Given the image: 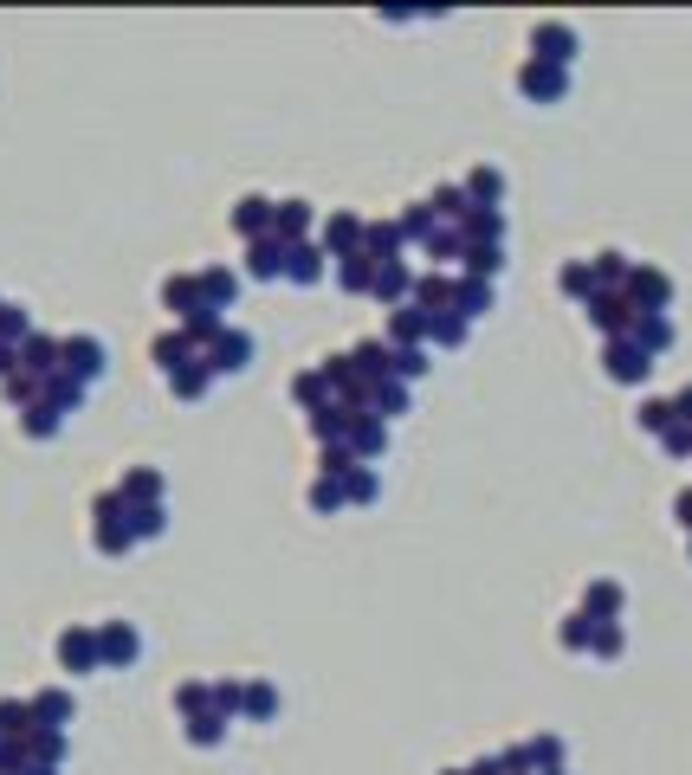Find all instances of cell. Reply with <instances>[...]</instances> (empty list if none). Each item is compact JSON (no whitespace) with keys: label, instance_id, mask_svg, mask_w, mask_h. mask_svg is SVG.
<instances>
[{"label":"cell","instance_id":"obj_1","mask_svg":"<svg viewBox=\"0 0 692 775\" xmlns=\"http://www.w3.org/2000/svg\"><path fill=\"white\" fill-rule=\"evenodd\" d=\"M253 356H260V343L240 330V324H227V330L201 349V363H207L214 375H246V369H253Z\"/></svg>","mask_w":692,"mask_h":775},{"label":"cell","instance_id":"obj_2","mask_svg":"<svg viewBox=\"0 0 692 775\" xmlns=\"http://www.w3.org/2000/svg\"><path fill=\"white\" fill-rule=\"evenodd\" d=\"M59 369L78 375V381L91 388V381H104V369H111V349H104L98 336L78 330V336H65V343H59Z\"/></svg>","mask_w":692,"mask_h":775},{"label":"cell","instance_id":"obj_3","mask_svg":"<svg viewBox=\"0 0 692 775\" xmlns=\"http://www.w3.org/2000/svg\"><path fill=\"white\" fill-rule=\"evenodd\" d=\"M98 653H104V672H130L143 660V633L130 621H98Z\"/></svg>","mask_w":692,"mask_h":775},{"label":"cell","instance_id":"obj_4","mask_svg":"<svg viewBox=\"0 0 692 775\" xmlns=\"http://www.w3.org/2000/svg\"><path fill=\"white\" fill-rule=\"evenodd\" d=\"M363 233H369L363 214H330V221H317V246L330 258H356L363 253Z\"/></svg>","mask_w":692,"mask_h":775},{"label":"cell","instance_id":"obj_5","mask_svg":"<svg viewBox=\"0 0 692 775\" xmlns=\"http://www.w3.org/2000/svg\"><path fill=\"white\" fill-rule=\"evenodd\" d=\"M59 665L84 679V672H104V653H98V628H65L59 633Z\"/></svg>","mask_w":692,"mask_h":775},{"label":"cell","instance_id":"obj_6","mask_svg":"<svg viewBox=\"0 0 692 775\" xmlns=\"http://www.w3.org/2000/svg\"><path fill=\"white\" fill-rule=\"evenodd\" d=\"M285 278H292L298 292H317V285L330 278V253H324L317 239H305V246H285Z\"/></svg>","mask_w":692,"mask_h":775},{"label":"cell","instance_id":"obj_7","mask_svg":"<svg viewBox=\"0 0 692 775\" xmlns=\"http://www.w3.org/2000/svg\"><path fill=\"white\" fill-rule=\"evenodd\" d=\"M344 446H349V459H356V466H376V459L388 452V420L356 414V420H349V434H344Z\"/></svg>","mask_w":692,"mask_h":775},{"label":"cell","instance_id":"obj_8","mask_svg":"<svg viewBox=\"0 0 692 775\" xmlns=\"http://www.w3.org/2000/svg\"><path fill=\"white\" fill-rule=\"evenodd\" d=\"M602 363H609V375H615V381H648V369H654V356H648L634 336H609Z\"/></svg>","mask_w":692,"mask_h":775},{"label":"cell","instance_id":"obj_9","mask_svg":"<svg viewBox=\"0 0 692 775\" xmlns=\"http://www.w3.org/2000/svg\"><path fill=\"white\" fill-rule=\"evenodd\" d=\"M162 304L189 324V317H201V310H214L207 304V292H201V272H175V278H162Z\"/></svg>","mask_w":692,"mask_h":775},{"label":"cell","instance_id":"obj_10","mask_svg":"<svg viewBox=\"0 0 692 775\" xmlns=\"http://www.w3.org/2000/svg\"><path fill=\"white\" fill-rule=\"evenodd\" d=\"M116 498H123V511H136V504H162V498H169V479H162L155 466H130V472L116 479Z\"/></svg>","mask_w":692,"mask_h":775},{"label":"cell","instance_id":"obj_11","mask_svg":"<svg viewBox=\"0 0 692 775\" xmlns=\"http://www.w3.org/2000/svg\"><path fill=\"white\" fill-rule=\"evenodd\" d=\"M518 91H525V98H538V104H557V98L570 91V72H563V65H543V59H525Z\"/></svg>","mask_w":692,"mask_h":775},{"label":"cell","instance_id":"obj_12","mask_svg":"<svg viewBox=\"0 0 692 775\" xmlns=\"http://www.w3.org/2000/svg\"><path fill=\"white\" fill-rule=\"evenodd\" d=\"M589 317H596V330H602V336H628L641 310L628 304V292H596V297H589Z\"/></svg>","mask_w":692,"mask_h":775},{"label":"cell","instance_id":"obj_13","mask_svg":"<svg viewBox=\"0 0 692 775\" xmlns=\"http://www.w3.org/2000/svg\"><path fill=\"white\" fill-rule=\"evenodd\" d=\"M272 214H278V201H266V194H240V201H233V233L253 246V239H266L272 233Z\"/></svg>","mask_w":692,"mask_h":775},{"label":"cell","instance_id":"obj_14","mask_svg":"<svg viewBox=\"0 0 692 775\" xmlns=\"http://www.w3.org/2000/svg\"><path fill=\"white\" fill-rule=\"evenodd\" d=\"M272 233H278L285 246H305V239H317V207H311V201H278Z\"/></svg>","mask_w":692,"mask_h":775},{"label":"cell","instance_id":"obj_15","mask_svg":"<svg viewBox=\"0 0 692 775\" xmlns=\"http://www.w3.org/2000/svg\"><path fill=\"white\" fill-rule=\"evenodd\" d=\"M628 304H634V310H666V304H673L666 272H654V265H634V272H628Z\"/></svg>","mask_w":692,"mask_h":775},{"label":"cell","instance_id":"obj_16","mask_svg":"<svg viewBox=\"0 0 692 775\" xmlns=\"http://www.w3.org/2000/svg\"><path fill=\"white\" fill-rule=\"evenodd\" d=\"M194 356H201V343H194V336L182 330V324H175V330H162V336H155V343H150V363H155V369H162V375L189 369Z\"/></svg>","mask_w":692,"mask_h":775},{"label":"cell","instance_id":"obj_17","mask_svg":"<svg viewBox=\"0 0 692 775\" xmlns=\"http://www.w3.org/2000/svg\"><path fill=\"white\" fill-rule=\"evenodd\" d=\"M27 704H33V724H45V731H65V724L78 717V698L65 692V685H39Z\"/></svg>","mask_w":692,"mask_h":775},{"label":"cell","instance_id":"obj_18","mask_svg":"<svg viewBox=\"0 0 692 775\" xmlns=\"http://www.w3.org/2000/svg\"><path fill=\"white\" fill-rule=\"evenodd\" d=\"M531 52H538L543 65H563V72H570V59H577V33H570L563 20H543L538 33H531Z\"/></svg>","mask_w":692,"mask_h":775},{"label":"cell","instance_id":"obj_19","mask_svg":"<svg viewBox=\"0 0 692 775\" xmlns=\"http://www.w3.org/2000/svg\"><path fill=\"white\" fill-rule=\"evenodd\" d=\"M246 278H253V285L285 278V239H278V233H266V239H253V246H246Z\"/></svg>","mask_w":692,"mask_h":775},{"label":"cell","instance_id":"obj_20","mask_svg":"<svg viewBox=\"0 0 692 775\" xmlns=\"http://www.w3.org/2000/svg\"><path fill=\"white\" fill-rule=\"evenodd\" d=\"M59 343H65V336H45V330H33L27 343H20V369L33 375V381H45V375H59Z\"/></svg>","mask_w":692,"mask_h":775},{"label":"cell","instance_id":"obj_21","mask_svg":"<svg viewBox=\"0 0 692 775\" xmlns=\"http://www.w3.org/2000/svg\"><path fill=\"white\" fill-rule=\"evenodd\" d=\"M369 297H383V304H395V310H401V304L415 297V272H408L401 258H388V265H376V285H369Z\"/></svg>","mask_w":692,"mask_h":775},{"label":"cell","instance_id":"obj_22","mask_svg":"<svg viewBox=\"0 0 692 775\" xmlns=\"http://www.w3.org/2000/svg\"><path fill=\"white\" fill-rule=\"evenodd\" d=\"M214 381H221V375H214L207 363H201V356H194L189 369L169 375V395H175V401H207V395H214Z\"/></svg>","mask_w":692,"mask_h":775},{"label":"cell","instance_id":"obj_23","mask_svg":"<svg viewBox=\"0 0 692 775\" xmlns=\"http://www.w3.org/2000/svg\"><path fill=\"white\" fill-rule=\"evenodd\" d=\"M84 395H91V388H84L78 375H65V369L39 381V401H45V407H59V414H78V407H84Z\"/></svg>","mask_w":692,"mask_h":775},{"label":"cell","instance_id":"obj_24","mask_svg":"<svg viewBox=\"0 0 692 775\" xmlns=\"http://www.w3.org/2000/svg\"><path fill=\"white\" fill-rule=\"evenodd\" d=\"M278 685H272V679H246V698H240V717H246V724H272V717H278Z\"/></svg>","mask_w":692,"mask_h":775},{"label":"cell","instance_id":"obj_25","mask_svg":"<svg viewBox=\"0 0 692 775\" xmlns=\"http://www.w3.org/2000/svg\"><path fill=\"white\" fill-rule=\"evenodd\" d=\"M401 246H408V233H401V221H369V233H363V253L376 258V265H388V258H401Z\"/></svg>","mask_w":692,"mask_h":775},{"label":"cell","instance_id":"obj_26","mask_svg":"<svg viewBox=\"0 0 692 775\" xmlns=\"http://www.w3.org/2000/svg\"><path fill=\"white\" fill-rule=\"evenodd\" d=\"M91 550L98 555H130L136 550V537H130L123 517H91Z\"/></svg>","mask_w":692,"mask_h":775},{"label":"cell","instance_id":"obj_27","mask_svg":"<svg viewBox=\"0 0 692 775\" xmlns=\"http://www.w3.org/2000/svg\"><path fill=\"white\" fill-rule=\"evenodd\" d=\"M201 292H207L214 310H233L240 304V272L233 265H201Z\"/></svg>","mask_w":692,"mask_h":775},{"label":"cell","instance_id":"obj_28","mask_svg":"<svg viewBox=\"0 0 692 775\" xmlns=\"http://www.w3.org/2000/svg\"><path fill=\"white\" fill-rule=\"evenodd\" d=\"M628 336H634V343H641L648 356H660V349H673V317H666V310H641Z\"/></svg>","mask_w":692,"mask_h":775},{"label":"cell","instance_id":"obj_29","mask_svg":"<svg viewBox=\"0 0 692 775\" xmlns=\"http://www.w3.org/2000/svg\"><path fill=\"white\" fill-rule=\"evenodd\" d=\"M65 749H72L65 731H45V724H39L33 737H27V763H39V769H65Z\"/></svg>","mask_w":692,"mask_h":775},{"label":"cell","instance_id":"obj_30","mask_svg":"<svg viewBox=\"0 0 692 775\" xmlns=\"http://www.w3.org/2000/svg\"><path fill=\"white\" fill-rule=\"evenodd\" d=\"M454 310H460L466 324H472V317H486V310H492V285H486V278H454Z\"/></svg>","mask_w":692,"mask_h":775},{"label":"cell","instance_id":"obj_31","mask_svg":"<svg viewBox=\"0 0 692 775\" xmlns=\"http://www.w3.org/2000/svg\"><path fill=\"white\" fill-rule=\"evenodd\" d=\"M292 401L305 407V414H317V407H330V401H337V395H330V375H324V369L292 375Z\"/></svg>","mask_w":692,"mask_h":775},{"label":"cell","instance_id":"obj_32","mask_svg":"<svg viewBox=\"0 0 692 775\" xmlns=\"http://www.w3.org/2000/svg\"><path fill=\"white\" fill-rule=\"evenodd\" d=\"M20 434H27V440H52V434H65V414H59V407H45V401L20 407Z\"/></svg>","mask_w":692,"mask_h":775},{"label":"cell","instance_id":"obj_33","mask_svg":"<svg viewBox=\"0 0 692 775\" xmlns=\"http://www.w3.org/2000/svg\"><path fill=\"white\" fill-rule=\"evenodd\" d=\"M337 285H344L349 297H363L369 285H376V258L356 253V258H337Z\"/></svg>","mask_w":692,"mask_h":775},{"label":"cell","instance_id":"obj_34","mask_svg":"<svg viewBox=\"0 0 692 775\" xmlns=\"http://www.w3.org/2000/svg\"><path fill=\"white\" fill-rule=\"evenodd\" d=\"M369 414H376V420H395V414H408V388H401L395 375H388V381H376V388H369Z\"/></svg>","mask_w":692,"mask_h":775},{"label":"cell","instance_id":"obj_35","mask_svg":"<svg viewBox=\"0 0 692 775\" xmlns=\"http://www.w3.org/2000/svg\"><path fill=\"white\" fill-rule=\"evenodd\" d=\"M466 201H472V207H499V201H505V175H499V169H472Z\"/></svg>","mask_w":692,"mask_h":775},{"label":"cell","instance_id":"obj_36","mask_svg":"<svg viewBox=\"0 0 692 775\" xmlns=\"http://www.w3.org/2000/svg\"><path fill=\"white\" fill-rule=\"evenodd\" d=\"M427 369H434V363H427V349H395V343H388V375H395L401 388H408V381H421Z\"/></svg>","mask_w":692,"mask_h":775},{"label":"cell","instance_id":"obj_37","mask_svg":"<svg viewBox=\"0 0 692 775\" xmlns=\"http://www.w3.org/2000/svg\"><path fill=\"white\" fill-rule=\"evenodd\" d=\"M460 265H466V278H486V285H492L505 272V246H466Z\"/></svg>","mask_w":692,"mask_h":775},{"label":"cell","instance_id":"obj_38","mask_svg":"<svg viewBox=\"0 0 692 775\" xmlns=\"http://www.w3.org/2000/svg\"><path fill=\"white\" fill-rule=\"evenodd\" d=\"M383 498V479L369 472V466H349L344 472V504H376Z\"/></svg>","mask_w":692,"mask_h":775},{"label":"cell","instance_id":"obj_39","mask_svg":"<svg viewBox=\"0 0 692 775\" xmlns=\"http://www.w3.org/2000/svg\"><path fill=\"white\" fill-rule=\"evenodd\" d=\"M33 704L27 698H0V737H33Z\"/></svg>","mask_w":692,"mask_h":775},{"label":"cell","instance_id":"obj_40","mask_svg":"<svg viewBox=\"0 0 692 775\" xmlns=\"http://www.w3.org/2000/svg\"><path fill=\"white\" fill-rule=\"evenodd\" d=\"M27 336H33V310H27V304H0V343L20 349Z\"/></svg>","mask_w":692,"mask_h":775},{"label":"cell","instance_id":"obj_41","mask_svg":"<svg viewBox=\"0 0 692 775\" xmlns=\"http://www.w3.org/2000/svg\"><path fill=\"white\" fill-rule=\"evenodd\" d=\"M123 523H130V537H136V543H150V537L169 530V511H162V504H136V511H123Z\"/></svg>","mask_w":692,"mask_h":775},{"label":"cell","instance_id":"obj_42","mask_svg":"<svg viewBox=\"0 0 692 775\" xmlns=\"http://www.w3.org/2000/svg\"><path fill=\"white\" fill-rule=\"evenodd\" d=\"M240 698H246V685H240V679H214V685H207V711H214V717H240Z\"/></svg>","mask_w":692,"mask_h":775},{"label":"cell","instance_id":"obj_43","mask_svg":"<svg viewBox=\"0 0 692 775\" xmlns=\"http://www.w3.org/2000/svg\"><path fill=\"white\" fill-rule=\"evenodd\" d=\"M589 621H615L621 614V582H589Z\"/></svg>","mask_w":692,"mask_h":775},{"label":"cell","instance_id":"obj_44","mask_svg":"<svg viewBox=\"0 0 692 775\" xmlns=\"http://www.w3.org/2000/svg\"><path fill=\"white\" fill-rule=\"evenodd\" d=\"M189 743L194 749H221L227 743V717H214V711L207 717H189Z\"/></svg>","mask_w":692,"mask_h":775},{"label":"cell","instance_id":"obj_45","mask_svg":"<svg viewBox=\"0 0 692 775\" xmlns=\"http://www.w3.org/2000/svg\"><path fill=\"white\" fill-rule=\"evenodd\" d=\"M466 330H472V324H466L460 310H440V317H434V330H427V336H434L440 349H460V343H466Z\"/></svg>","mask_w":692,"mask_h":775},{"label":"cell","instance_id":"obj_46","mask_svg":"<svg viewBox=\"0 0 692 775\" xmlns=\"http://www.w3.org/2000/svg\"><path fill=\"white\" fill-rule=\"evenodd\" d=\"M621 646H628L621 621H596V640H589V653H596V660H621Z\"/></svg>","mask_w":692,"mask_h":775},{"label":"cell","instance_id":"obj_47","mask_svg":"<svg viewBox=\"0 0 692 775\" xmlns=\"http://www.w3.org/2000/svg\"><path fill=\"white\" fill-rule=\"evenodd\" d=\"M311 511H344V479H324V472H317V479H311Z\"/></svg>","mask_w":692,"mask_h":775},{"label":"cell","instance_id":"obj_48","mask_svg":"<svg viewBox=\"0 0 692 775\" xmlns=\"http://www.w3.org/2000/svg\"><path fill=\"white\" fill-rule=\"evenodd\" d=\"M175 711H182V717H207V679L175 685Z\"/></svg>","mask_w":692,"mask_h":775},{"label":"cell","instance_id":"obj_49","mask_svg":"<svg viewBox=\"0 0 692 775\" xmlns=\"http://www.w3.org/2000/svg\"><path fill=\"white\" fill-rule=\"evenodd\" d=\"M563 292L570 297H596L602 285H596V265H563Z\"/></svg>","mask_w":692,"mask_h":775},{"label":"cell","instance_id":"obj_50","mask_svg":"<svg viewBox=\"0 0 692 775\" xmlns=\"http://www.w3.org/2000/svg\"><path fill=\"white\" fill-rule=\"evenodd\" d=\"M0 388H7V401H13V407H33V401H39V381H33L27 369H20V375H7Z\"/></svg>","mask_w":692,"mask_h":775},{"label":"cell","instance_id":"obj_51","mask_svg":"<svg viewBox=\"0 0 692 775\" xmlns=\"http://www.w3.org/2000/svg\"><path fill=\"white\" fill-rule=\"evenodd\" d=\"M0 775H27V737H0Z\"/></svg>","mask_w":692,"mask_h":775},{"label":"cell","instance_id":"obj_52","mask_svg":"<svg viewBox=\"0 0 692 775\" xmlns=\"http://www.w3.org/2000/svg\"><path fill=\"white\" fill-rule=\"evenodd\" d=\"M589 640H596V621H589V614H570V621H563V646H570V653H582Z\"/></svg>","mask_w":692,"mask_h":775},{"label":"cell","instance_id":"obj_53","mask_svg":"<svg viewBox=\"0 0 692 775\" xmlns=\"http://www.w3.org/2000/svg\"><path fill=\"white\" fill-rule=\"evenodd\" d=\"M641 427H648V434H666V427H673V401H648L641 407Z\"/></svg>","mask_w":692,"mask_h":775},{"label":"cell","instance_id":"obj_54","mask_svg":"<svg viewBox=\"0 0 692 775\" xmlns=\"http://www.w3.org/2000/svg\"><path fill=\"white\" fill-rule=\"evenodd\" d=\"M660 446H666L673 459H692V427H680V420H673V427L660 434Z\"/></svg>","mask_w":692,"mask_h":775},{"label":"cell","instance_id":"obj_55","mask_svg":"<svg viewBox=\"0 0 692 775\" xmlns=\"http://www.w3.org/2000/svg\"><path fill=\"white\" fill-rule=\"evenodd\" d=\"M673 420H680V427H692V388H680V395H673Z\"/></svg>","mask_w":692,"mask_h":775},{"label":"cell","instance_id":"obj_56","mask_svg":"<svg viewBox=\"0 0 692 775\" xmlns=\"http://www.w3.org/2000/svg\"><path fill=\"white\" fill-rule=\"evenodd\" d=\"M7 375H20V349H7V343H0V381H7Z\"/></svg>","mask_w":692,"mask_h":775},{"label":"cell","instance_id":"obj_57","mask_svg":"<svg viewBox=\"0 0 692 775\" xmlns=\"http://www.w3.org/2000/svg\"><path fill=\"white\" fill-rule=\"evenodd\" d=\"M673 511H680V523L692 530V491H680V504H673Z\"/></svg>","mask_w":692,"mask_h":775},{"label":"cell","instance_id":"obj_58","mask_svg":"<svg viewBox=\"0 0 692 775\" xmlns=\"http://www.w3.org/2000/svg\"><path fill=\"white\" fill-rule=\"evenodd\" d=\"M27 775H59V769H39V763H27Z\"/></svg>","mask_w":692,"mask_h":775},{"label":"cell","instance_id":"obj_59","mask_svg":"<svg viewBox=\"0 0 692 775\" xmlns=\"http://www.w3.org/2000/svg\"><path fill=\"white\" fill-rule=\"evenodd\" d=\"M447 775H460V769H447Z\"/></svg>","mask_w":692,"mask_h":775},{"label":"cell","instance_id":"obj_60","mask_svg":"<svg viewBox=\"0 0 692 775\" xmlns=\"http://www.w3.org/2000/svg\"><path fill=\"white\" fill-rule=\"evenodd\" d=\"M0 304H7V297H0Z\"/></svg>","mask_w":692,"mask_h":775}]
</instances>
